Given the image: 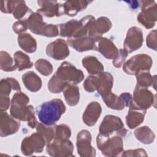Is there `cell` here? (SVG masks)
Masks as SVG:
<instances>
[{"instance_id":"1","label":"cell","mask_w":157,"mask_h":157,"mask_svg":"<svg viewBox=\"0 0 157 157\" xmlns=\"http://www.w3.org/2000/svg\"><path fill=\"white\" fill-rule=\"evenodd\" d=\"M65 110L64 103L59 99L45 102L36 107V113L40 121L47 126L54 125Z\"/></svg>"},{"instance_id":"27","label":"cell","mask_w":157,"mask_h":157,"mask_svg":"<svg viewBox=\"0 0 157 157\" xmlns=\"http://www.w3.org/2000/svg\"><path fill=\"white\" fill-rule=\"evenodd\" d=\"M11 88L16 90H20V86L16 80L13 78H7L6 79L1 80L0 86L1 95L9 96Z\"/></svg>"},{"instance_id":"6","label":"cell","mask_w":157,"mask_h":157,"mask_svg":"<svg viewBox=\"0 0 157 157\" xmlns=\"http://www.w3.org/2000/svg\"><path fill=\"white\" fill-rule=\"evenodd\" d=\"M153 94L145 87L137 85L134 91L130 107L146 110L153 103Z\"/></svg>"},{"instance_id":"40","label":"cell","mask_w":157,"mask_h":157,"mask_svg":"<svg viewBox=\"0 0 157 157\" xmlns=\"http://www.w3.org/2000/svg\"><path fill=\"white\" fill-rule=\"evenodd\" d=\"M27 28H28V25H27L26 20L18 21L15 22L13 25V31L16 33H20L21 32H23L24 31H26Z\"/></svg>"},{"instance_id":"22","label":"cell","mask_w":157,"mask_h":157,"mask_svg":"<svg viewBox=\"0 0 157 157\" xmlns=\"http://www.w3.org/2000/svg\"><path fill=\"white\" fill-rule=\"evenodd\" d=\"M91 134L87 130L81 131L77 135V145L78 152H91L94 149L90 145Z\"/></svg>"},{"instance_id":"9","label":"cell","mask_w":157,"mask_h":157,"mask_svg":"<svg viewBox=\"0 0 157 157\" xmlns=\"http://www.w3.org/2000/svg\"><path fill=\"white\" fill-rule=\"evenodd\" d=\"M143 43V33L140 28L133 26L129 28L124 42V48L128 53L139 48Z\"/></svg>"},{"instance_id":"33","label":"cell","mask_w":157,"mask_h":157,"mask_svg":"<svg viewBox=\"0 0 157 157\" xmlns=\"http://www.w3.org/2000/svg\"><path fill=\"white\" fill-rule=\"evenodd\" d=\"M16 68L13 64V61L10 56L6 52H1V69L5 71H12Z\"/></svg>"},{"instance_id":"21","label":"cell","mask_w":157,"mask_h":157,"mask_svg":"<svg viewBox=\"0 0 157 157\" xmlns=\"http://www.w3.org/2000/svg\"><path fill=\"white\" fill-rule=\"evenodd\" d=\"M145 112V110L130 107L126 116V124L129 128L134 129L141 124L144 121Z\"/></svg>"},{"instance_id":"23","label":"cell","mask_w":157,"mask_h":157,"mask_svg":"<svg viewBox=\"0 0 157 157\" xmlns=\"http://www.w3.org/2000/svg\"><path fill=\"white\" fill-rule=\"evenodd\" d=\"M63 95L68 105L71 106L77 105L80 97L78 87L72 83L67 84L63 90Z\"/></svg>"},{"instance_id":"15","label":"cell","mask_w":157,"mask_h":157,"mask_svg":"<svg viewBox=\"0 0 157 157\" xmlns=\"http://www.w3.org/2000/svg\"><path fill=\"white\" fill-rule=\"evenodd\" d=\"M40 7L37 12L47 17L61 15V5L56 1H38Z\"/></svg>"},{"instance_id":"14","label":"cell","mask_w":157,"mask_h":157,"mask_svg":"<svg viewBox=\"0 0 157 157\" xmlns=\"http://www.w3.org/2000/svg\"><path fill=\"white\" fill-rule=\"evenodd\" d=\"M95 48L108 59H115L118 53V50L114 44L109 39L99 37L96 40Z\"/></svg>"},{"instance_id":"31","label":"cell","mask_w":157,"mask_h":157,"mask_svg":"<svg viewBox=\"0 0 157 157\" xmlns=\"http://www.w3.org/2000/svg\"><path fill=\"white\" fill-rule=\"evenodd\" d=\"M37 131L38 132L41 134L44 137L47 142H50L53 137L55 136V128L52 126L43 125L42 124H37Z\"/></svg>"},{"instance_id":"36","label":"cell","mask_w":157,"mask_h":157,"mask_svg":"<svg viewBox=\"0 0 157 157\" xmlns=\"http://www.w3.org/2000/svg\"><path fill=\"white\" fill-rule=\"evenodd\" d=\"M71 136V130L66 124L55 126V140H66Z\"/></svg>"},{"instance_id":"20","label":"cell","mask_w":157,"mask_h":157,"mask_svg":"<svg viewBox=\"0 0 157 157\" xmlns=\"http://www.w3.org/2000/svg\"><path fill=\"white\" fill-rule=\"evenodd\" d=\"M22 80L25 86L31 91H37L41 88L42 81L40 78L33 71L25 73L22 76Z\"/></svg>"},{"instance_id":"25","label":"cell","mask_w":157,"mask_h":157,"mask_svg":"<svg viewBox=\"0 0 157 157\" xmlns=\"http://www.w3.org/2000/svg\"><path fill=\"white\" fill-rule=\"evenodd\" d=\"M19 45L25 51L28 53L34 52L36 50L37 44L35 39L29 34H20L18 37Z\"/></svg>"},{"instance_id":"39","label":"cell","mask_w":157,"mask_h":157,"mask_svg":"<svg viewBox=\"0 0 157 157\" xmlns=\"http://www.w3.org/2000/svg\"><path fill=\"white\" fill-rule=\"evenodd\" d=\"M156 30L151 31L147 37V45L155 50L156 48Z\"/></svg>"},{"instance_id":"2","label":"cell","mask_w":157,"mask_h":157,"mask_svg":"<svg viewBox=\"0 0 157 157\" xmlns=\"http://www.w3.org/2000/svg\"><path fill=\"white\" fill-rule=\"evenodd\" d=\"M113 85V77L109 72H101L87 77L84 83V88L88 92L96 90L102 98L110 93Z\"/></svg>"},{"instance_id":"12","label":"cell","mask_w":157,"mask_h":157,"mask_svg":"<svg viewBox=\"0 0 157 157\" xmlns=\"http://www.w3.org/2000/svg\"><path fill=\"white\" fill-rule=\"evenodd\" d=\"M45 139L41 134H33L31 136L23 139L21 145L23 153L24 152H40L45 145Z\"/></svg>"},{"instance_id":"29","label":"cell","mask_w":157,"mask_h":157,"mask_svg":"<svg viewBox=\"0 0 157 157\" xmlns=\"http://www.w3.org/2000/svg\"><path fill=\"white\" fill-rule=\"evenodd\" d=\"M15 65L19 71L29 68L33 66V63L30 61L29 56L24 53L18 51L14 53Z\"/></svg>"},{"instance_id":"4","label":"cell","mask_w":157,"mask_h":157,"mask_svg":"<svg viewBox=\"0 0 157 157\" xmlns=\"http://www.w3.org/2000/svg\"><path fill=\"white\" fill-rule=\"evenodd\" d=\"M152 65L151 58L145 54L135 55L127 61L123 66V70L128 74H137L142 71L149 70Z\"/></svg>"},{"instance_id":"18","label":"cell","mask_w":157,"mask_h":157,"mask_svg":"<svg viewBox=\"0 0 157 157\" xmlns=\"http://www.w3.org/2000/svg\"><path fill=\"white\" fill-rule=\"evenodd\" d=\"M101 113V107L97 102H91L83 114V120L88 126L95 124Z\"/></svg>"},{"instance_id":"17","label":"cell","mask_w":157,"mask_h":157,"mask_svg":"<svg viewBox=\"0 0 157 157\" xmlns=\"http://www.w3.org/2000/svg\"><path fill=\"white\" fill-rule=\"evenodd\" d=\"M20 124L10 117L6 112L1 113V136H7L15 133Z\"/></svg>"},{"instance_id":"26","label":"cell","mask_w":157,"mask_h":157,"mask_svg":"<svg viewBox=\"0 0 157 157\" xmlns=\"http://www.w3.org/2000/svg\"><path fill=\"white\" fill-rule=\"evenodd\" d=\"M106 105L112 109H123L126 104L121 96H118L113 93H110L107 96L102 98Z\"/></svg>"},{"instance_id":"11","label":"cell","mask_w":157,"mask_h":157,"mask_svg":"<svg viewBox=\"0 0 157 157\" xmlns=\"http://www.w3.org/2000/svg\"><path fill=\"white\" fill-rule=\"evenodd\" d=\"M46 53L48 56L55 59L61 60L69 55V50L66 42L61 39H58L47 45Z\"/></svg>"},{"instance_id":"16","label":"cell","mask_w":157,"mask_h":157,"mask_svg":"<svg viewBox=\"0 0 157 157\" xmlns=\"http://www.w3.org/2000/svg\"><path fill=\"white\" fill-rule=\"evenodd\" d=\"M68 44L78 52H83L95 48L96 40L90 36L70 37L67 39Z\"/></svg>"},{"instance_id":"28","label":"cell","mask_w":157,"mask_h":157,"mask_svg":"<svg viewBox=\"0 0 157 157\" xmlns=\"http://www.w3.org/2000/svg\"><path fill=\"white\" fill-rule=\"evenodd\" d=\"M134 132L137 139L144 144H150L155 139L153 131L147 126L140 127L137 129Z\"/></svg>"},{"instance_id":"34","label":"cell","mask_w":157,"mask_h":157,"mask_svg":"<svg viewBox=\"0 0 157 157\" xmlns=\"http://www.w3.org/2000/svg\"><path fill=\"white\" fill-rule=\"evenodd\" d=\"M36 69L44 75H48L53 71V67L50 62L44 59H38L35 63Z\"/></svg>"},{"instance_id":"5","label":"cell","mask_w":157,"mask_h":157,"mask_svg":"<svg viewBox=\"0 0 157 157\" xmlns=\"http://www.w3.org/2000/svg\"><path fill=\"white\" fill-rule=\"evenodd\" d=\"M141 12L139 13L137 20L146 28H151L156 21V4L154 1H142Z\"/></svg>"},{"instance_id":"3","label":"cell","mask_w":157,"mask_h":157,"mask_svg":"<svg viewBox=\"0 0 157 157\" xmlns=\"http://www.w3.org/2000/svg\"><path fill=\"white\" fill-rule=\"evenodd\" d=\"M26 22L28 28L34 34L47 37H55L58 34V27L52 24L48 25L44 23L41 15L37 12H31Z\"/></svg>"},{"instance_id":"35","label":"cell","mask_w":157,"mask_h":157,"mask_svg":"<svg viewBox=\"0 0 157 157\" xmlns=\"http://www.w3.org/2000/svg\"><path fill=\"white\" fill-rule=\"evenodd\" d=\"M31 11V9L28 8L24 1H17L15 7L13 11V15L15 18L20 19L28 12Z\"/></svg>"},{"instance_id":"30","label":"cell","mask_w":157,"mask_h":157,"mask_svg":"<svg viewBox=\"0 0 157 157\" xmlns=\"http://www.w3.org/2000/svg\"><path fill=\"white\" fill-rule=\"evenodd\" d=\"M67 85V83L63 82L55 74L48 83V88L50 91L57 93L63 91Z\"/></svg>"},{"instance_id":"10","label":"cell","mask_w":157,"mask_h":157,"mask_svg":"<svg viewBox=\"0 0 157 157\" xmlns=\"http://www.w3.org/2000/svg\"><path fill=\"white\" fill-rule=\"evenodd\" d=\"M97 144L102 152H120L122 150L123 142L120 137L98 136Z\"/></svg>"},{"instance_id":"24","label":"cell","mask_w":157,"mask_h":157,"mask_svg":"<svg viewBox=\"0 0 157 157\" xmlns=\"http://www.w3.org/2000/svg\"><path fill=\"white\" fill-rule=\"evenodd\" d=\"M83 66L91 74H97L102 72L104 67L102 64L94 56H87L82 59Z\"/></svg>"},{"instance_id":"32","label":"cell","mask_w":157,"mask_h":157,"mask_svg":"<svg viewBox=\"0 0 157 157\" xmlns=\"http://www.w3.org/2000/svg\"><path fill=\"white\" fill-rule=\"evenodd\" d=\"M138 85L142 87L150 86L153 84V77L147 71H142L136 74Z\"/></svg>"},{"instance_id":"41","label":"cell","mask_w":157,"mask_h":157,"mask_svg":"<svg viewBox=\"0 0 157 157\" xmlns=\"http://www.w3.org/2000/svg\"><path fill=\"white\" fill-rule=\"evenodd\" d=\"M1 110L4 111L6 110L9 105H10V100L8 96H3L1 95Z\"/></svg>"},{"instance_id":"37","label":"cell","mask_w":157,"mask_h":157,"mask_svg":"<svg viewBox=\"0 0 157 157\" xmlns=\"http://www.w3.org/2000/svg\"><path fill=\"white\" fill-rule=\"evenodd\" d=\"M17 1H1V10L4 13L13 12L15 7Z\"/></svg>"},{"instance_id":"7","label":"cell","mask_w":157,"mask_h":157,"mask_svg":"<svg viewBox=\"0 0 157 157\" xmlns=\"http://www.w3.org/2000/svg\"><path fill=\"white\" fill-rule=\"evenodd\" d=\"M55 75L66 83H70L72 84L80 82L84 75L83 72L76 69L73 65L68 62H64L58 67Z\"/></svg>"},{"instance_id":"8","label":"cell","mask_w":157,"mask_h":157,"mask_svg":"<svg viewBox=\"0 0 157 157\" xmlns=\"http://www.w3.org/2000/svg\"><path fill=\"white\" fill-rule=\"evenodd\" d=\"M126 132V130L123 128V124L120 118L113 115L105 116L99 128V134L104 136H109L113 132H118L123 136Z\"/></svg>"},{"instance_id":"38","label":"cell","mask_w":157,"mask_h":157,"mask_svg":"<svg viewBox=\"0 0 157 157\" xmlns=\"http://www.w3.org/2000/svg\"><path fill=\"white\" fill-rule=\"evenodd\" d=\"M128 52L123 49H120L118 51V53L116 58L114 59V61H113V65L117 67H120L122 65V64L124 63L126 56H128Z\"/></svg>"},{"instance_id":"19","label":"cell","mask_w":157,"mask_h":157,"mask_svg":"<svg viewBox=\"0 0 157 157\" xmlns=\"http://www.w3.org/2000/svg\"><path fill=\"white\" fill-rule=\"evenodd\" d=\"M91 1H67L61 5V15L67 14L69 16H75L85 9Z\"/></svg>"},{"instance_id":"13","label":"cell","mask_w":157,"mask_h":157,"mask_svg":"<svg viewBox=\"0 0 157 157\" xmlns=\"http://www.w3.org/2000/svg\"><path fill=\"white\" fill-rule=\"evenodd\" d=\"M112 26L110 20L105 17H101L97 20L94 19L89 26V36L93 37L95 40L101 37V36L108 31Z\"/></svg>"}]
</instances>
